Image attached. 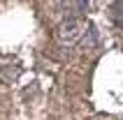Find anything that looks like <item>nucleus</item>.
Returning a JSON list of instances; mask_svg holds the SVG:
<instances>
[{
    "label": "nucleus",
    "mask_w": 123,
    "mask_h": 120,
    "mask_svg": "<svg viewBox=\"0 0 123 120\" xmlns=\"http://www.w3.org/2000/svg\"><path fill=\"white\" fill-rule=\"evenodd\" d=\"M79 30H81L79 21H65V23L58 28V37H61L63 42H72V39H77Z\"/></svg>",
    "instance_id": "obj_1"
},
{
    "label": "nucleus",
    "mask_w": 123,
    "mask_h": 120,
    "mask_svg": "<svg viewBox=\"0 0 123 120\" xmlns=\"http://www.w3.org/2000/svg\"><path fill=\"white\" fill-rule=\"evenodd\" d=\"M86 7H88V0H79V9L86 12Z\"/></svg>",
    "instance_id": "obj_3"
},
{
    "label": "nucleus",
    "mask_w": 123,
    "mask_h": 120,
    "mask_svg": "<svg viewBox=\"0 0 123 120\" xmlns=\"http://www.w3.org/2000/svg\"><path fill=\"white\" fill-rule=\"evenodd\" d=\"M109 12H111V21L118 28H123V0H114L111 7H109Z\"/></svg>",
    "instance_id": "obj_2"
}]
</instances>
